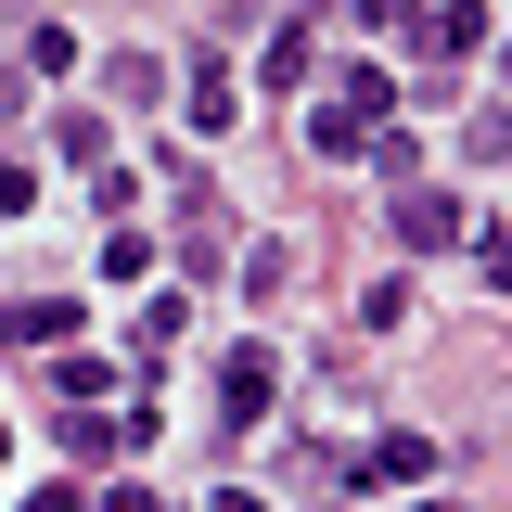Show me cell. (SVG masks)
Listing matches in <instances>:
<instances>
[{
  "instance_id": "30bf717a",
  "label": "cell",
  "mask_w": 512,
  "mask_h": 512,
  "mask_svg": "<svg viewBox=\"0 0 512 512\" xmlns=\"http://www.w3.org/2000/svg\"><path fill=\"white\" fill-rule=\"evenodd\" d=\"M141 269H154V231L116 218V231H103V282H141Z\"/></svg>"
},
{
  "instance_id": "5b68a950",
  "label": "cell",
  "mask_w": 512,
  "mask_h": 512,
  "mask_svg": "<svg viewBox=\"0 0 512 512\" xmlns=\"http://www.w3.org/2000/svg\"><path fill=\"white\" fill-rule=\"evenodd\" d=\"M180 116L205 128V141H231V128H244V90H231V64H218V52L192 64V103H180Z\"/></svg>"
},
{
  "instance_id": "e0dca14e",
  "label": "cell",
  "mask_w": 512,
  "mask_h": 512,
  "mask_svg": "<svg viewBox=\"0 0 512 512\" xmlns=\"http://www.w3.org/2000/svg\"><path fill=\"white\" fill-rule=\"evenodd\" d=\"M26 512H90V500H77V487H39V500H26Z\"/></svg>"
},
{
  "instance_id": "ba28073f",
  "label": "cell",
  "mask_w": 512,
  "mask_h": 512,
  "mask_svg": "<svg viewBox=\"0 0 512 512\" xmlns=\"http://www.w3.org/2000/svg\"><path fill=\"white\" fill-rule=\"evenodd\" d=\"M308 77V26H269V52H256V90H295Z\"/></svg>"
},
{
  "instance_id": "4fadbf2b",
  "label": "cell",
  "mask_w": 512,
  "mask_h": 512,
  "mask_svg": "<svg viewBox=\"0 0 512 512\" xmlns=\"http://www.w3.org/2000/svg\"><path fill=\"white\" fill-rule=\"evenodd\" d=\"M26 205H39V167H13V154H0V218H26Z\"/></svg>"
},
{
  "instance_id": "9c48e42d",
  "label": "cell",
  "mask_w": 512,
  "mask_h": 512,
  "mask_svg": "<svg viewBox=\"0 0 512 512\" xmlns=\"http://www.w3.org/2000/svg\"><path fill=\"white\" fill-rule=\"evenodd\" d=\"M180 333H192V295H167V282H154V308H141V359H167Z\"/></svg>"
},
{
  "instance_id": "9a60e30c",
  "label": "cell",
  "mask_w": 512,
  "mask_h": 512,
  "mask_svg": "<svg viewBox=\"0 0 512 512\" xmlns=\"http://www.w3.org/2000/svg\"><path fill=\"white\" fill-rule=\"evenodd\" d=\"M90 512H167V500H154V487H103Z\"/></svg>"
},
{
  "instance_id": "8992f818",
  "label": "cell",
  "mask_w": 512,
  "mask_h": 512,
  "mask_svg": "<svg viewBox=\"0 0 512 512\" xmlns=\"http://www.w3.org/2000/svg\"><path fill=\"white\" fill-rule=\"evenodd\" d=\"M64 333H77L64 295H13V308H0V346H64Z\"/></svg>"
},
{
  "instance_id": "5bb4252c",
  "label": "cell",
  "mask_w": 512,
  "mask_h": 512,
  "mask_svg": "<svg viewBox=\"0 0 512 512\" xmlns=\"http://www.w3.org/2000/svg\"><path fill=\"white\" fill-rule=\"evenodd\" d=\"M474 269H487V282L512 295V231H474Z\"/></svg>"
},
{
  "instance_id": "8fae6325",
  "label": "cell",
  "mask_w": 512,
  "mask_h": 512,
  "mask_svg": "<svg viewBox=\"0 0 512 512\" xmlns=\"http://www.w3.org/2000/svg\"><path fill=\"white\" fill-rule=\"evenodd\" d=\"M295 282V244H244V295H282Z\"/></svg>"
},
{
  "instance_id": "52a82bcc",
  "label": "cell",
  "mask_w": 512,
  "mask_h": 512,
  "mask_svg": "<svg viewBox=\"0 0 512 512\" xmlns=\"http://www.w3.org/2000/svg\"><path fill=\"white\" fill-rule=\"evenodd\" d=\"M52 154H64V167H90V180L116 167V154H103V116H90V103H64V116H52Z\"/></svg>"
},
{
  "instance_id": "6da1fadb",
  "label": "cell",
  "mask_w": 512,
  "mask_h": 512,
  "mask_svg": "<svg viewBox=\"0 0 512 512\" xmlns=\"http://www.w3.org/2000/svg\"><path fill=\"white\" fill-rule=\"evenodd\" d=\"M384 116H397V77H384V64H346V77L320 90V116H308V154H359Z\"/></svg>"
},
{
  "instance_id": "d6986e66",
  "label": "cell",
  "mask_w": 512,
  "mask_h": 512,
  "mask_svg": "<svg viewBox=\"0 0 512 512\" xmlns=\"http://www.w3.org/2000/svg\"><path fill=\"white\" fill-rule=\"evenodd\" d=\"M0 448H13V436H0Z\"/></svg>"
},
{
  "instance_id": "277c9868",
  "label": "cell",
  "mask_w": 512,
  "mask_h": 512,
  "mask_svg": "<svg viewBox=\"0 0 512 512\" xmlns=\"http://www.w3.org/2000/svg\"><path fill=\"white\" fill-rule=\"evenodd\" d=\"M423 474H436V436H410V423H384L359 448V487H423Z\"/></svg>"
},
{
  "instance_id": "2e32d148",
  "label": "cell",
  "mask_w": 512,
  "mask_h": 512,
  "mask_svg": "<svg viewBox=\"0 0 512 512\" xmlns=\"http://www.w3.org/2000/svg\"><path fill=\"white\" fill-rule=\"evenodd\" d=\"M205 512H269V500H256V487H218V500H205Z\"/></svg>"
},
{
  "instance_id": "ac0fdd59",
  "label": "cell",
  "mask_w": 512,
  "mask_h": 512,
  "mask_svg": "<svg viewBox=\"0 0 512 512\" xmlns=\"http://www.w3.org/2000/svg\"><path fill=\"white\" fill-rule=\"evenodd\" d=\"M410 512H448V500H410Z\"/></svg>"
},
{
  "instance_id": "7c38bea8",
  "label": "cell",
  "mask_w": 512,
  "mask_h": 512,
  "mask_svg": "<svg viewBox=\"0 0 512 512\" xmlns=\"http://www.w3.org/2000/svg\"><path fill=\"white\" fill-rule=\"evenodd\" d=\"M359 26H372V39H410V26H423V0H359Z\"/></svg>"
},
{
  "instance_id": "7a4b0ae2",
  "label": "cell",
  "mask_w": 512,
  "mask_h": 512,
  "mask_svg": "<svg viewBox=\"0 0 512 512\" xmlns=\"http://www.w3.org/2000/svg\"><path fill=\"white\" fill-rule=\"evenodd\" d=\"M269 410H282V359L269 346H231L218 359V423H269Z\"/></svg>"
},
{
  "instance_id": "3957f363",
  "label": "cell",
  "mask_w": 512,
  "mask_h": 512,
  "mask_svg": "<svg viewBox=\"0 0 512 512\" xmlns=\"http://www.w3.org/2000/svg\"><path fill=\"white\" fill-rule=\"evenodd\" d=\"M384 218H397V244H410V256H448L461 231H474V205H448V192H397Z\"/></svg>"
}]
</instances>
